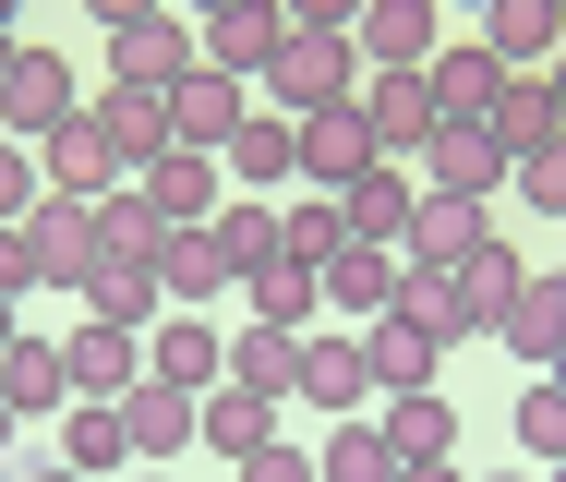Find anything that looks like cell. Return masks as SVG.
Listing matches in <instances>:
<instances>
[{
  "label": "cell",
  "mask_w": 566,
  "mask_h": 482,
  "mask_svg": "<svg viewBox=\"0 0 566 482\" xmlns=\"http://www.w3.org/2000/svg\"><path fill=\"white\" fill-rule=\"evenodd\" d=\"M73 109H85V97H73V61L36 49V36H12V61H0V133H12V145H49Z\"/></svg>",
  "instance_id": "obj_1"
},
{
  "label": "cell",
  "mask_w": 566,
  "mask_h": 482,
  "mask_svg": "<svg viewBox=\"0 0 566 482\" xmlns=\"http://www.w3.org/2000/svg\"><path fill=\"white\" fill-rule=\"evenodd\" d=\"M109 85H145V97H169V85H193V24L181 12H109Z\"/></svg>",
  "instance_id": "obj_2"
},
{
  "label": "cell",
  "mask_w": 566,
  "mask_h": 482,
  "mask_svg": "<svg viewBox=\"0 0 566 482\" xmlns=\"http://www.w3.org/2000/svg\"><path fill=\"white\" fill-rule=\"evenodd\" d=\"M277 36H290V12H277V0H218V12L193 24V61H206V73H229V85H253Z\"/></svg>",
  "instance_id": "obj_3"
},
{
  "label": "cell",
  "mask_w": 566,
  "mask_h": 482,
  "mask_svg": "<svg viewBox=\"0 0 566 482\" xmlns=\"http://www.w3.org/2000/svg\"><path fill=\"white\" fill-rule=\"evenodd\" d=\"M24 253H36V290H85V265H97V206L36 193V206H24Z\"/></svg>",
  "instance_id": "obj_4"
},
{
  "label": "cell",
  "mask_w": 566,
  "mask_h": 482,
  "mask_svg": "<svg viewBox=\"0 0 566 482\" xmlns=\"http://www.w3.org/2000/svg\"><path fill=\"white\" fill-rule=\"evenodd\" d=\"M386 314H398V326H422L434 350H458V338H494L458 265H398V302H386Z\"/></svg>",
  "instance_id": "obj_5"
},
{
  "label": "cell",
  "mask_w": 566,
  "mask_h": 482,
  "mask_svg": "<svg viewBox=\"0 0 566 482\" xmlns=\"http://www.w3.org/2000/svg\"><path fill=\"white\" fill-rule=\"evenodd\" d=\"M241 120H253V85H229V73L193 61V85H169V157H218Z\"/></svg>",
  "instance_id": "obj_6"
},
{
  "label": "cell",
  "mask_w": 566,
  "mask_h": 482,
  "mask_svg": "<svg viewBox=\"0 0 566 482\" xmlns=\"http://www.w3.org/2000/svg\"><path fill=\"white\" fill-rule=\"evenodd\" d=\"M482 241H494V206H470V193H410L398 265H470Z\"/></svg>",
  "instance_id": "obj_7"
},
{
  "label": "cell",
  "mask_w": 566,
  "mask_h": 482,
  "mask_svg": "<svg viewBox=\"0 0 566 482\" xmlns=\"http://www.w3.org/2000/svg\"><path fill=\"white\" fill-rule=\"evenodd\" d=\"M61 374H73V398H85V410H120V386H145V338L85 314V326L61 338Z\"/></svg>",
  "instance_id": "obj_8"
},
{
  "label": "cell",
  "mask_w": 566,
  "mask_h": 482,
  "mask_svg": "<svg viewBox=\"0 0 566 482\" xmlns=\"http://www.w3.org/2000/svg\"><path fill=\"white\" fill-rule=\"evenodd\" d=\"M447 36H434V12L422 0H361L349 12V61H374V73H422Z\"/></svg>",
  "instance_id": "obj_9"
},
{
  "label": "cell",
  "mask_w": 566,
  "mask_h": 482,
  "mask_svg": "<svg viewBox=\"0 0 566 482\" xmlns=\"http://www.w3.org/2000/svg\"><path fill=\"white\" fill-rule=\"evenodd\" d=\"M49 193H73V206H109V193H120V157H109V120H97V97L49 133Z\"/></svg>",
  "instance_id": "obj_10"
},
{
  "label": "cell",
  "mask_w": 566,
  "mask_h": 482,
  "mask_svg": "<svg viewBox=\"0 0 566 482\" xmlns=\"http://www.w3.org/2000/svg\"><path fill=\"white\" fill-rule=\"evenodd\" d=\"M349 109L374 133V157L398 169V157H422V133H434V97H422V73H374V85H349Z\"/></svg>",
  "instance_id": "obj_11"
},
{
  "label": "cell",
  "mask_w": 566,
  "mask_h": 482,
  "mask_svg": "<svg viewBox=\"0 0 566 482\" xmlns=\"http://www.w3.org/2000/svg\"><path fill=\"white\" fill-rule=\"evenodd\" d=\"M422 169H434L422 193H470V206H494V181H506V145H494L482 120H434V133H422Z\"/></svg>",
  "instance_id": "obj_12"
},
{
  "label": "cell",
  "mask_w": 566,
  "mask_h": 482,
  "mask_svg": "<svg viewBox=\"0 0 566 482\" xmlns=\"http://www.w3.org/2000/svg\"><path fill=\"white\" fill-rule=\"evenodd\" d=\"M555 120H566V85H555V73H506L494 109H482V133H494L506 157H555Z\"/></svg>",
  "instance_id": "obj_13"
},
{
  "label": "cell",
  "mask_w": 566,
  "mask_h": 482,
  "mask_svg": "<svg viewBox=\"0 0 566 482\" xmlns=\"http://www.w3.org/2000/svg\"><path fill=\"white\" fill-rule=\"evenodd\" d=\"M290 133H302V193H349V181H361V169H374V133H361V109H314V120H290Z\"/></svg>",
  "instance_id": "obj_14"
},
{
  "label": "cell",
  "mask_w": 566,
  "mask_h": 482,
  "mask_svg": "<svg viewBox=\"0 0 566 482\" xmlns=\"http://www.w3.org/2000/svg\"><path fill=\"white\" fill-rule=\"evenodd\" d=\"M145 374H157V386H193V398H206V386L229 374V326H218V314H169V326L145 338Z\"/></svg>",
  "instance_id": "obj_15"
},
{
  "label": "cell",
  "mask_w": 566,
  "mask_h": 482,
  "mask_svg": "<svg viewBox=\"0 0 566 482\" xmlns=\"http://www.w3.org/2000/svg\"><path fill=\"white\" fill-rule=\"evenodd\" d=\"M374 434H386V459H398V471H410V459H458V398L398 386V398L374 410Z\"/></svg>",
  "instance_id": "obj_16"
},
{
  "label": "cell",
  "mask_w": 566,
  "mask_h": 482,
  "mask_svg": "<svg viewBox=\"0 0 566 482\" xmlns=\"http://www.w3.org/2000/svg\"><path fill=\"white\" fill-rule=\"evenodd\" d=\"M193 434H206V447H218V459H253V447H277V398H265V386H206V398H193Z\"/></svg>",
  "instance_id": "obj_17"
},
{
  "label": "cell",
  "mask_w": 566,
  "mask_h": 482,
  "mask_svg": "<svg viewBox=\"0 0 566 482\" xmlns=\"http://www.w3.org/2000/svg\"><path fill=\"white\" fill-rule=\"evenodd\" d=\"M120 447H133V459H181V447H193V386H157V374L120 386Z\"/></svg>",
  "instance_id": "obj_18"
},
{
  "label": "cell",
  "mask_w": 566,
  "mask_h": 482,
  "mask_svg": "<svg viewBox=\"0 0 566 482\" xmlns=\"http://www.w3.org/2000/svg\"><path fill=\"white\" fill-rule=\"evenodd\" d=\"M302 398H314L326 422H349V410L374 398V362H361V338H338V326H314V338H302Z\"/></svg>",
  "instance_id": "obj_19"
},
{
  "label": "cell",
  "mask_w": 566,
  "mask_h": 482,
  "mask_svg": "<svg viewBox=\"0 0 566 482\" xmlns=\"http://www.w3.org/2000/svg\"><path fill=\"white\" fill-rule=\"evenodd\" d=\"M133 193H145V218H157V230H206V218L229 206V193H218V157H157Z\"/></svg>",
  "instance_id": "obj_20"
},
{
  "label": "cell",
  "mask_w": 566,
  "mask_h": 482,
  "mask_svg": "<svg viewBox=\"0 0 566 482\" xmlns=\"http://www.w3.org/2000/svg\"><path fill=\"white\" fill-rule=\"evenodd\" d=\"M0 410H12V422H36V410H73L61 338H24V326H12V350H0Z\"/></svg>",
  "instance_id": "obj_21"
},
{
  "label": "cell",
  "mask_w": 566,
  "mask_h": 482,
  "mask_svg": "<svg viewBox=\"0 0 566 482\" xmlns=\"http://www.w3.org/2000/svg\"><path fill=\"white\" fill-rule=\"evenodd\" d=\"M398 230H410V181L374 157V169L338 193V241H361V253H398Z\"/></svg>",
  "instance_id": "obj_22"
},
{
  "label": "cell",
  "mask_w": 566,
  "mask_h": 482,
  "mask_svg": "<svg viewBox=\"0 0 566 482\" xmlns=\"http://www.w3.org/2000/svg\"><path fill=\"white\" fill-rule=\"evenodd\" d=\"M494 85H506V73H494V49H482V36H458V49H434V61H422L434 120H482V109H494Z\"/></svg>",
  "instance_id": "obj_23"
},
{
  "label": "cell",
  "mask_w": 566,
  "mask_h": 482,
  "mask_svg": "<svg viewBox=\"0 0 566 482\" xmlns=\"http://www.w3.org/2000/svg\"><path fill=\"white\" fill-rule=\"evenodd\" d=\"M97 120H109L120 181H145V169L169 157V97H145V85H109V97H97Z\"/></svg>",
  "instance_id": "obj_24"
},
{
  "label": "cell",
  "mask_w": 566,
  "mask_h": 482,
  "mask_svg": "<svg viewBox=\"0 0 566 482\" xmlns=\"http://www.w3.org/2000/svg\"><path fill=\"white\" fill-rule=\"evenodd\" d=\"M206 241H218V265H229V290H253L265 265H277V206H253V193H229L218 218H206Z\"/></svg>",
  "instance_id": "obj_25"
},
{
  "label": "cell",
  "mask_w": 566,
  "mask_h": 482,
  "mask_svg": "<svg viewBox=\"0 0 566 482\" xmlns=\"http://www.w3.org/2000/svg\"><path fill=\"white\" fill-rule=\"evenodd\" d=\"M555 36H566V12H555V0H494V24H482L494 73H543V61H555Z\"/></svg>",
  "instance_id": "obj_26"
},
{
  "label": "cell",
  "mask_w": 566,
  "mask_h": 482,
  "mask_svg": "<svg viewBox=\"0 0 566 482\" xmlns=\"http://www.w3.org/2000/svg\"><path fill=\"white\" fill-rule=\"evenodd\" d=\"M218 157H229V169H241V181H253V206H265L277 181H302V133H290V120H277V109H253V120H241V133H229V145H218Z\"/></svg>",
  "instance_id": "obj_27"
},
{
  "label": "cell",
  "mask_w": 566,
  "mask_h": 482,
  "mask_svg": "<svg viewBox=\"0 0 566 482\" xmlns=\"http://www.w3.org/2000/svg\"><path fill=\"white\" fill-rule=\"evenodd\" d=\"M314 302H338V314H361V326H374V314L398 302V253H361V241H338V253H326V277H314Z\"/></svg>",
  "instance_id": "obj_28"
},
{
  "label": "cell",
  "mask_w": 566,
  "mask_h": 482,
  "mask_svg": "<svg viewBox=\"0 0 566 482\" xmlns=\"http://www.w3.org/2000/svg\"><path fill=\"white\" fill-rule=\"evenodd\" d=\"M494 326H506V350H518L531 374H543V362H555V338H566V302H555V277L531 265V277H518V290L494 302Z\"/></svg>",
  "instance_id": "obj_29"
},
{
  "label": "cell",
  "mask_w": 566,
  "mask_h": 482,
  "mask_svg": "<svg viewBox=\"0 0 566 482\" xmlns=\"http://www.w3.org/2000/svg\"><path fill=\"white\" fill-rule=\"evenodd\" d=\"M218 290H229V265H218V241H206V230H169V241H157V302L206 314Z\"/></svg>",
  "instance_id": "obj_30"
},
{
  "label": "cell",
  "mask_w": 566,
  "mask_h": 482,
  "mask_svg": "<svg viewBox=\"0 0 566 482\" xmlns=\"http://www.w3.org/2000/svg\"><path fill=\"white\" fill-rule=\"evenodd\" d=\"M229 386L302 398V326H241V338H229Z\"/></svg>",
  "instance_id": "obj_31"
},
{
  "label": "cell",
  "mask_w": 566,
  "mask_h": 482,
  "mask_svg": "<svg viewBox=\"0 0 566 482\" xmlns=\"http://www.w3.org/2000/svg\"><path fill=\"white\" fill-rule=\"evenodd\" d=\"M361 362H374V398H398V386H434V338H422V326H398V314H374V326H361Z\"/></svg>",
  "instance_id": "obj_32"
},
{
  "label": "cell",
  "mask_w": 566,
  "mask_h": 482,
  "mask_svg": "<svg viewBox=\"0 0 566 482\" xmlns=\"http://www.w3.org/2000/svg\"><path fill=\"white\" fill-rule=\"evenodd\" d=\"M326 253H338V193H302V206H277V265L326 277Z\"/></svg>",
  "instance_id": "obj_33"
},
{
  "label": "cell",
  "mask_w": 566,
  "mask_h": 482,
  "mask_svg": "<svg viewBox=\"0 0 566 482\" xmlns=\"http://www.w3.org/2000/svg\"><path fill=\"white\" fill-rule=\"evenodd\" d=\"M157 218H145V193H109V206H97V265H145V277H157Z\"/></svg>",
  "instance_id": "obj_34"
},
{
  "label": "cell",
  "mask_w": 566,
  "mask_h": 482,
  "mask_svg": "<svg viewBox=\"0 0 566 482\" xmlns=\"http://www.w3.org/2000/svg\"><path fill=\"white\" fill-rule=\"evenodd\" d=\"M314 482H398V459H386V434H374V410H349L338 434H326V459H314Z\"/></svg>",
  "instance_id": "obj_35"
},
{
  "label": "cell",
  "mask_w": 566,
  "mask_h": 482,
  "mask_svg": "<svg viewBox=\"0 0 566 482\" xmlns=\"http://www.w3.org/2000/svg\"><path fill=\"white\" fill-rule=\"evenodd\" d=\"M85 314L145 338V314H157V277H145V265H85Z\"/></svg>",
  "instance_id": "obj_36"
},
{
  "label": "cell",
  "mask_w": 566,
  "mask_h": 482,
  "mask_svg": "<svg viewBox=\"0 0 566 482\" xmlns=\"http://www.w3.org/2000/svg\"><path fill=\"white\" fill-rule=\"evenodd\" d=\"M120 459H133V447H120V410H85V398H73V410H61V471H120Z\"/></svg>",
  "instance_id": "obj_37"
},
{
  "label": "cell",
  "mask_w": 566,
  "mask_h": 482,
  "mask_svg": "<svg viewBox=\"0 0 566 482\" xmlns=\"http://www.w3.org/2000/svg\"><path fill=\"white\" fill-rule=\"evenodd\" d=\"M253 326H302V338H314V277H302V265H265V277H253Z\"/></svg>",
  "instance_id": "obj_38"
},
{
  "label": "cell",
  "mask_w": 566,
  "mask_h": 482,
  "mask_svg": "<svg viewBox=\"0 0 566 482\" xmlns=\"http://www.w3.org/2000/svg\"><path fill=\"white\" fill-rule=\"evenodd\" d=\"M518 447H531L543 471L566 459V386H531V398H518Z\"/></svg>",
  "instance_id": "obj_39"
},
{
  "label": "cell",
  "mask_w": 566,
  "mask_h": 482,
  "mask_svg": "<svg viewBox=\"0 0 566 482\" xmlns=\"http://www.w3.org/2000/svg\"><path fill=\"white\" fill-rule=\"evenodd\" d=\"M458 277H470V302H482V326H494V302H506V290H518V277H531V265H518V253H506V241H482V253H470V265H458Z\"/></svg>",
  "instance_id": "obj_40"
},
{
  "label": "cell",
  "mask_w": 566,
  "mask_h": 482,
  "mask_svg": "<svg viewBox=\"0 0 566 482\" xmlns=\"http://www.w3.org/2000/svg\"><path fill=\"white\" fill-rule=\"evenodd\" d=\"M36 193H49V169H36V157L0 133V230H24V206H36Z\"/></svg>",
  "instance_id": "obj_41"
},
{
  "label": "cell",
  "mask_w": 566,
  "mask_h": 482,
  "mask_svg": "<svg viewBox=\"0 0 566 482\" xmlns=\"http://www.w3.org/2000/svg\"><path fill=\"white\" fill-rule=\"evenodd\" d=\"M506 193H531V206H566V169H555V157H506Z\"/></svg>",
  "instance_id": "obj_42"
},
{
  "label": "cell",
  "mask_w": 566,
  "mask_h": 482,
  "mask_svg": "<svg viewBox=\"0 0 566 482\" xmlns=\"http://www.w3.org/2000/svg\"><path fill=\"white\" fill-rule=\"evenodd\" d=\"M241 482H314V459H302V447H253V459H241Z\"/></svg>",
  "instance_id": "obj_43"
},
{
  "label": "cell",
  "mask_w": 566,
  "mask_h": 482,
  "mask_svg": "<svg viewBox=\"0 0 566 482\" xmlns=\"http://www.w3.org/2000/svg\"><path fill=\"white\" fill-rule=\"evenodd\" d=\"M36 290V253H24V230H0V302H24Z\"/></svg>",
  "instance_id": "obj_44"
},
{
  "label": "cell",
  "mask_w": 566,
  "mask_h": 482,
  "mask_svg": "<svg viewBox=\"0 0 566 482\" xmlns=\"http://www.w3.org/2000/svg\"><path fill=\"white\" fill-rule=\"evenodd\" d=\"M398 482H470V471H458V459H410Z\"/></svg>",
  "instance_id": "obj_45"
},
{
  "label": "cell",
  "mask_w": 566,
  "mask_h": 482,
  "mask_svg": "<svg viewBox=\"0 0 566 482\" xmlns=\"http://www.w3.org/2000/svg\"><path fill=\"white\" fill-rule=\"evenodd\" d=\"M24 482H85V471H61V459H49V471H24Z\"/></svg>",
  "instance_id": "obj_46"
},
{
  "label": "cell",
  "mask_w": 566,
  "mask_h": 482,
  "mask_svg": "<svg viewBox=\"0 0 566 482\" xmlns=\"http://www.w3.org/2000/svg\"><path fill=\"white\" fill-rule=\"evenodd\" d=\"M0 350H12V302H0Z\"/></svg>",
  "instance_id": "obj_47"
},
{
  "label": "cell",
  "mask_w": 566,
  "mask_h": 482,
  "mask_svg": "<svg viewBox=\"0 0 566 482\" xmlns=\"http://www.w3.org/2000/svg\"><path fill=\"white\" fill-rule=\"evenodd\" d=\"M0 61H12V12H0Z\"/></svg>",
  "instance_id": "obj_48"
},
{
  "label": "cell",
  "mask_w": 566,
  "mask_h": 482,
  "mask_svg": "<svg viewBox=\"0 0 566 482\" xmlns=\"http://www.w3.org/2000/svg\"><path fill=\"white\" fill-rule=\"evenodd\" d=\"M0 459H12V410H0Z\"/></svg>",
  "instance_id": "obj_49"
}]
</instances>
